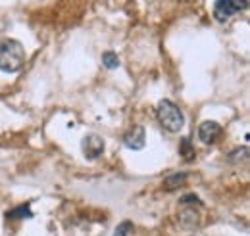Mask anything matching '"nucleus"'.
<instances>
[{
    "label": "nucleus",
    "mask_w": 250,
    "mask_h": 236,
    "mask_svg": "<svg viewBox=\"0 0 250 236\" xmlns=\"http://www.w3.org/2000/svg\"><path fill=\"white\" fill-rule=\"evenodd\" d=\"M179 154L183 156V159L185 161H190V159H194V146H192V140L185 137V138H181V144H179Z\"/></svg>",
    "instance_id": "nucleus-8"
},
{
    "label": "nucleus",
    "mask_w": 250,
    "mask_h": 236,
    "mask_svg": "<svg viewBox=\"0 0 250 236\" xmlns=\"http://www.w3.org/2000/svg\"><path fill=\"white\" fill-rule=\"evenodd\" d=\"M181 204H196V206H200L202 202L198 200V196H196V194H185V196L181 198Z\"/></svg>",
    "instance_id": "nucleus-13"
},
{
    "label": "nucleus",
    "mask_w": 250,
    "mask_h": 236,
    "mask_svg": "<svg viewBox=\"0 0 250 236\" xmlns=\"http://www.w3.org/2000/svg\"><path fill=\"white\" fill-rule=\"evenodd\" d=\"M131 233H133V223H131V221H124L122 225H118L114 236H127V235H131Z\"/></svg>",
    "instance_id": "nucleus-11"
},
{
    "label": "nucleus",
    "mask_w": 250,
    "mask_h": 236,
    "mask_svg": "<svg viewBox=\"0 0 250 236\" xmlns=\"http://www.w3.org/2000/svg\"><path fill=\"white\" fill-rule=\"evenodd\" d=\"M81 148H83V156L89 161H94L104 154V140L98 135H87L81 142Z\"/></svg>",
    "instance_id": "nucleus-4"
},
{
    "label": "nucleus",
    "mask_w": 250,
    "mask_h": 236,
    "mask_svg": "<svg viewBox=\"0 0 250 236\" xmlns=\"http://www.w3.org/2000/svg\"><path fill=\"white\" fill-rule=\"evenodd\" d=\"M102 63H104V67H108V69H116V67H120V58H118V54H114V52H104V54H102Z\"/></svg>",
    "instance_id": "nucleus-10"
},
{
    "label": "nucleus",
    "mask_w": 250,
    "mask_h": 236,
    "mask_svg": "<svg viewBox=\"0 0 250 236\" xmlns=\"http://www.w3.org/2000/svg\"><path fill=\"white\" fill-rule=\"evenodd\" d=\"M219 135H221V127L216 121H204L198 127V138L204 144H214L219 138Z\"/></svg>",
    "instance_id": "nucleus-6"
},
{
    "label": "nucleus",
    "mask_w": 250,
    "mask_h": 236,
    "mask_svg": "<svg viewBox=\"0 0 250 236\" xmlns=\"http://www.w3.org/2000/svg\"><path fill=\"white\" fill-rule=\"evenodd\" d=\"M124 142L129 150H143L145 144H146V133H145V129L139 127V125H137V127H131V129L125 133Z\"/></svg>",
    "instance_id": "nucleus-5"
},
{
    "label": "nucleus",
    "mask_w": 250,
    "mask_h": 236,
    "mask_svg": "<svg viewBox=\"0 0 250 236\" xmlns=\"http://www.w3.org/2000/svg\"><path fill=\"white\" fill-rule=\"evenodd\" d=\"M25 63V50L20 40L6 39L0 42V69L6 73H16Z\"/></svg>",
    "instance_id": "nucleus-1"
},
{
    "label": "nucleus",
    "mask_w": 250,
    "mask_h": 236,
    "mask_svg": "<svg viewBox=\"0 0 250 236\" xmlns=\"http://www.w3.org/2000/svg\"><path fill=\"white\" fill-rule=\"evenodd\" d=\"M10 219H31L33 211H31V204H23V206H18L14 209H10L6 213Z\"/></svg>",
    "instance_id": "nucleus-7"
},
{
    "label": "nucleus",
    "mask_w": 250,
    "mask_h": 236,
    "mask_svg": "<svg viewBox=\"0 0 250 236\" xmlns=\"http://www.w3.org/2000/svg\"><path fill=\"white\" fill-rule=\"evenodd\" d=\"M249 8V0H216L214 2V18L216 21L223 23L237 12H243Z\"/></svg>",
    "instance_id": "nucleus-3"
},
{
    "label": "nucleus",
    "mask_w": 250,
    "mask_h": 236,
    "mask_svg": "<svg viewBox=\"0 0 250 236\" xmlns=\"http://www.w3.org/2000/svg\"><path fill=\"white\" fill-rule=\"evenodd\" d=\"M185 180H187V173H175V175H171V177H167L164 180V188H166V190H175V188H179Z\"/></svg>",
    "instance_id": "nucleus-9"
},
{
    "label": "nucleus",
    "mask_w": 250,
    "mask_h": 236,
    "mask_svg": "<svg viewBox=\"0 0 250 236\" xmlns=\"http://www.w3.org/2000/svg\"><path fill=\"white\" fill-rule=\"evenodd\" d=\"M249 156V148H239V150H233L231 156H229V161H237V159H247Z\"/></svg>",
    "instance_id": "nucleus-12"
},
{
    "label": "nucleus",
    "mask_w": 250,
    "mask_h": 236,
    "mask_svg": "<svg viewBox=\"0 0 250 236\" xmlns=\"http://www.w3.org/2000/svg\"><path fill=\"white\" fill-rule=\"evenodd\" d=\"M156 116L160 125L169 133H179L185 125V116L179 110V106L171 100H162L156 108Z\"/></svg>",
    "instance_id": "nucleus-2"
}]
</instances>
